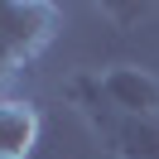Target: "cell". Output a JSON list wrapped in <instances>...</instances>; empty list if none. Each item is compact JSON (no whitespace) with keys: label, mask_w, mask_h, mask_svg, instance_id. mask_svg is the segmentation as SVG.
I'll return each mask as SVG.
<instances>
[{"label":"cell","mask_w":159,"mask_h":159,"mask_svg":"<svg viewBox=\"0 0 159 159\" xmlns=\"http://www.w3.org/2000/svg\"><path fill=\"white\" fill-rule=\"evenodd\" d=\"M58 34V10L43 0H0V82L39 58Z\"/></svg>","instance_id":"cell-2"},{"label":"cell","mask_w":159,"mask_h":159,"mask_svg":"<svg viewBox=\"0 0 159 159\" xmlns=\"http://www.w3.org/2000/svg\"><path fill=\"white\" fill-rule=\"evenodd\" d=\"M68 101L87 116V125L101 135V145L116 159H159V116H120V111H111L101 101L92 72L68 82Z\"/></svg>","instance_id":"cell-1"},{"label":"cell","mask_w":159,"mask_h":159,"mask_svg":"<svg viewBox=\"0 0 159 159\" xmlns=\"http://www.w3.org/2000/svg\"><path fill=\"white\" fill-rule=\"evenodd\" d=\"M97 92L120 116H159V77L145 72V68H135V63L97 72Z\"/></svg>","instance_id":"cell-3"},{"label":"cell","mask_w":159,"mask_h":159,"mask_svg":"<svg viewBox=\"0 0 159 159\" xmlns=\"http://www.w3.org/2000/svg\"><path fill=\"white\" fill-rule=\"evenodd\" d=\"M43 116L24 97H0V159H29L39 149Z\"/></svg>","instance_id":"cell-4"}]
</instances>
